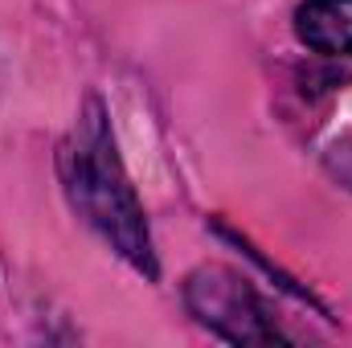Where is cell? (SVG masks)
<instances>
[{"label": "cell", "instance_id": "7a4b0ae2", "mask_svg": "<svg viewBox=\"0 0 352 348\" xmlns=\"http://www.w3.org/2000/svg\"><path fill=\"white\" fill-rule=\"evenodd\" d=\"M188 307L197 312L201 324H209L213 332H221L234 345H270L278 340V328L266 320L258 295L246 287V279H238L226 266H201L188 287Z\"/></svg>", "mask_w": 352, "mask_h": 348}, {"label": "cell", "instance_id": "6da1fadb", "mask_svg": "<svg viewBox=\"0 0 352 348\" xmlns=\"http://www.w3.org/2000/svg\"><path fill=\"white\" fill-rule=\"evenodd\" d=\"M58 164H62V184H66L70 205L140 274L156 279V254H152V238H148L144 209L135 201V188H131V180L123 173L119 156H115L111 127H107L102 107L94 98L87 102L82 119L74 123L70 140L62 144Z\"/></svg>", "mask_w": 352, "mask_h": 348}, {"label": "cell", "instance_id": "3957f363", "mask_svg": "<svg viewBox=\"0 0 352 348\" xmlns=\"http://www.w3.org/2000/svg\"><path fill=\"white\" fill-rule=\"evenodd\" d=\"M295 33L324 58L352 54V0H307L295 12Z\"/></svg>", "mask_w": 352, "mask_h": 348}]
</instances>
